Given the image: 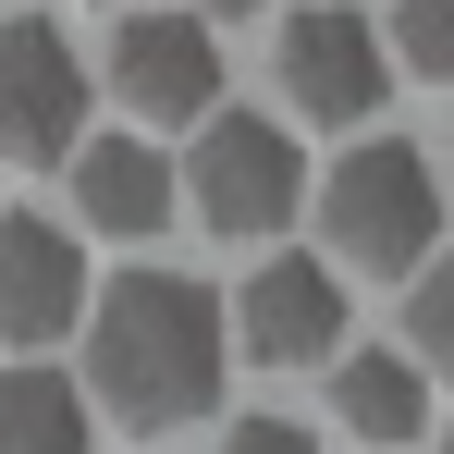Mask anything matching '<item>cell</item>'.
I'll return each mask as SVG.
<instances>
[{
	"label": "cell",
	"mask_w": 454,
	"mask_h": 454,
	"mask_svg": "<svg viewBox=\"0 0 454 454\" xmlns=\"http://www.w3.org/2000/svg\"><path fill=\"white\" fill-rule=\"evenodd\" d=\"M222 454H319V442H307L295 418H246V430H233V442H222Z\"/></svg>",
	"instance_id": "14"
},
{
	"label": "cell",
	"mask_w": 454,
	"mask_h": 454,
	"mask_svg": "<svg viewBox=\"0 0 454 454\" xmlns=\"http://www.w3.org/2000/svg\"><path fill=\"white\" fill-rule=\"evenodd\" d=\"M98 442V418H86V393L50 356H12L0 369V454H86Z\"/></svg>",
	"instance_id": "11"
},
{
	"label": "cell",
	"mask_w": 454,
	"mask_h": 454,
	"mask_svg": "<svg viewBox=\"0 0 454 454\" xmlns=\"http://www.w3.org/2000/svg\"><path fill=\"white\" fill-rule=\"evenodd\" d=\"M283 98H295L307 123H380V98H393V62H380V25H356L344 0H307L283 12Z\"/></svg>",
	"instance_id": "4"
},
{
	"label": "cell",
	"mask_w": 454,
	"mask_h": 454,
	"mask_svg": "<svg viewBox=\"0 0 454 454\" xmlns=\"http://www.w3.org/2000/svg\"><path fill=\"white\" fill-rule=\"evenodd\" d=\"M209 12H258V0H209Z\"/></svg>",
	"instance_id": "15"
},
{
	"label": "cell",
	"mask_w": 454,
	"mask_h": 454,
	"mask_svg": "<svg viewBox=\"0 0 454 454\" xmlns=\"http://www.w3.org/2000/svg\"><path fill=\"white\" fill-rule=\"evenodd\" d=\"M319 233L356 258V270H418L430 246H442V172L418 136H369V148L332 160V184H319Z\"/></svg>",
	"instance_id": "2"
},
{
	"label": "cell",
	"mask_w": 454,
	"mask_h": 454,
	"mask_svg": "<svg viewBox=\"0 0 454 454\" xmlns=\"http://www.w3.org/2000/svg\"><path fill=\"white\" fill-rule=\"evenodd\" d=\"M380 62H393V74H454V0H393Z\"/></svg>",
	"instance_id": "12"
},
{
	"label": "cell",
	"mask_w": 454,
	"mask_h": 454,
	"mask_svg": "<svg viewBox=\"0 0 454 454\" xmlns=\"http://www.w3.org/2000/svg\"><path fill=\"white\" fill-rule=\"evenodd\" d=\"M86 136V62L62 25L0 12V160H62Z\"/></svg>",
	"instance_id": "6"
},
{
	"label": "cell",
	"mask_w": 454,
	"mask_h": 454,
	"mask_svg": "<svg viewBox=\"0 0 454 454\" xmlns=\"http://www.w3.org/2000/svg\"><path fill=\"white\" fill-rule=\"evenodd\" d=\"M332 430H356V442L405 454L430 430V369L405 356V344H356L344 369H332Z\"/></svg>",
	"instance_id": "10"
},
{
	"label": "cell",
	"mask_w": 454,
	"mask_h": 454,
	"mask_svg": "<svg viewBox=\"0 0 454 454\" xmlns=\"http://www.w3.org/2000/svg\"><path fill=\"white\" fill-rule=\"evenodd\" d=\"M86 319V246L37 209H0V344H62Z\"/></svg>",
	"instance_id": "8"
},
{
	"label": "cell",
	"mask_w": 454,
	"mask_h": 454,
	"mask_svg": "<svg viewBox=\"0 0 454 454\" xmlns=\"http://www.w3.org/2000/svg\"><path fill=\"white\" fill-rule=\"evenodd\" d=\"M222 332H233V356H258V369H307V356L344 344V270L332 258H258L246 295L222 307Z\"/></svg>",
	"instance_id": "7"
},
{
	"label": "cell",
	"mask_w": 454,
	"mask_h": 454,
	"mask_svg": "<svg viewBox=\"0 0 454 454\" xmlns=\"http://www.w3.org/2000/svg\"><path fill=\"white\" fill-rule=\"evenodd\" d=\"M405 332H418V356H430V344H454V283H418V307H405Z\"/></svg>",
	"instance_id": "13"
},
{
	"label": "cell",
	"mask_w": 454,
	"mask_h": 454,
	"mask_svg": "<svg viewBox=\"0 0 454 454\" xmlns=\"http://www.w3.org/2000/svg\"><path fill=\"white\" fill-rule=\"evenodd\" d=\"M98 74H111V98L136 123H209L222 111V50H209L197 12H123Z\"/></svg>",
	"instance_id": "5"
},
{
	"label": "cell",
	"mask_w": 454,
	"mask_h": 454,
	"mask_svg": "<svg viewBox=\"0 0 454 454\" xmlns=\"http://www.w3.org/2000/svg\"><path fill=\"white\" fill-rule=\"evenodd\" d=\"M74 222L86 233H160L172 222L160 136H74Z\"/></svg>",
	"instance_id": "9"
},
{
	"label": "cell",
	"mask_w": 454,
	"mask_h": 454,
	"mask_svg": "<svg viewBox=\"0 0 454 454\" xmlns=\"http://www.w3.org/2000/svg\"><path fill=\"white\" fill-rule=\"evenodd\" d=\"M222 369H233V332H222V295L197 270H123L86 295V380L123 430H184L222 405Z\"/></svg>",
	"instance_id": "1"
},
{
	"label": "cell",
	"mask_w": 454,
	"mask_h": 454,
	"mask_svg": "<svg viewBox=\"0 0 454 454\" xmlns=\"http://www.w3.org/2000/svg\"><path fill=\"white\" fill-rule=\"evenodd\" d=\"M197 209H209V233H283L307 209V148L270 111H209V136H197Z\"/></svg>",
	"instance_id": "3"
}]
</instances>
